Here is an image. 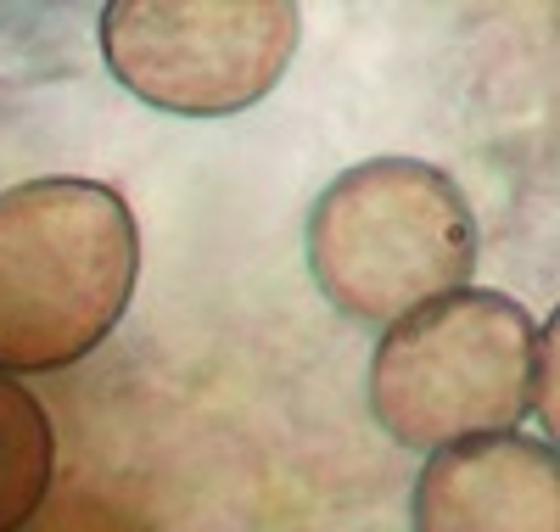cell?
<instances>
[{"instance_id": "7", "label": "cell", "mask_w": 560, "mask_h": 532, "mask_svg": "<svg viewBox=\"0 0 560 532\" xmlns=\"http://www.w3.org/2000/svg\"><path fill=\"white\" fill-rule=\"evenodd\" d=\"M555 336H560V325L555 320H544V331H538V354H533V404L544 409V431H555Z\"/></svg>"}, {"instance_id": "4", "label": "cell", "mask_w": 560, "mask_h": 532, "mask_svg": "<svg viewBox=\"0 0 560 532\" xmlns=\"http://www.w3.org/2000/svg\"><path fill=\"white\" fill-rule=\"evenodd\" d=\"M292 0H113L102 57L147 107L230 118L280 84L298 51Z\"/></svg>"}, {"instance_id": "5", "label": "cell", "mask_w": 560, "mask_h": 532, "mask_svg": "<svg viewBox=\"0 0 560 532\" xmlns=\"http://www.w3.org/2000/svg\"><path fill=\"white\" fill-rule=\"evenodd\" d=\"M415 532H560V460L538 438H477L427 460L409 499Z\"/></svg>"}, {"instance_id": "1", "label": "cell", "mask_w": 560, "mask_h": 532, "mask_svg": "<svg viewBox=\"0 0 560 532\" xmlns=\"http://www.w3.org/2000/svg\"><path fill=\"white\" fill-rule=\"evenodd\" d=\"M140 280V230L102 180L0 190V375L68 370L124 320Z\"/></svg>"}, {"instance_id": "2", "label": "cell", "mask_w": 560, "mask_h": 532, "mask_svg": "<svg viewBox=\"0 0 560 532\" xmlns=\"http://www.w3.org/2000/svg\"><path fill=\"white\" fill-rule=\"evenodd\" d=\"M308 269L337 314L387 331L471 280L477 213L443 169L370 158L319 190Z\"/></svg>"}, {"instance_id": "3", "label": "cell", "mask_w": 560, "mask_h": 532, "mask_svg": "<svg viewBox=\"0 0 560 532\" xmlns=\"http://www.w3.org/2000/svg\"><path fill=\"white\" fill-rule=\"evenodd\" d=\"M538 325L504 292H459L387 325L370 359V409L398 449L443 454L504 438L533 409Z\"/></svg>"}, {"instance_id": "6", "label": "cell", "mask_w": 560, "mask_h": 532, "mask_svg": "<svg viewBox=\"0 0 560 532\" xmlns=\"http://www.w3.org/2000/svg\"><path fill=\"white\" fill-rule=\"evenodd\" d=\"M57 431L28 386L0 375V532H18L51 494Z\"/></svg>"}]
</instances>
